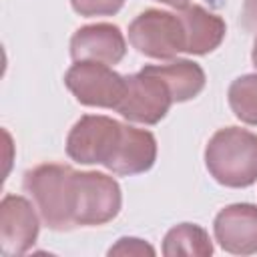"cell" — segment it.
I'll return each instance as SVG.
<instances>
[{
	"label": "cell",
	"mask_w": 257,
	"mask_h": 257,
	"mask_svg": "<svg viewBox=\"0 0 257 257\" xmlns=\"http://www.w3.org/2000/svg\"><path fill=\"white\" fill-rule=\"evenodd\" d=\"M76 173L68 165H38L24 175V189L30 193L42 221L54 231L76 227Z\"/></svg>",
	"instance_id": "cell-1"
},
{
	"label": "cell",
	"mask_w": 257,
	"mask_h": 257,
	"mask_svg": "<svg viewBox=\"0 0 257 257\" xmlns=\"http://www.w3.org/2000/svg\"><path fill=\"white\" fill-rule=\"evenodd\" d=\"M205 165L211 177L233 189L257 181V135L239 126L219 128L207 143Z\"/></svg>",
	"instance_id": "cell-2"
},
{
	"label": "cell",
	"mask_w": 257,
	"mask_h": 257,
	"mask_svg": "<svg viewBox=\"0 0 257 257\" xmlns=\"http://www.w3.org/2000/svg\"><path fill=\"white\" fill-rule=\"evenodd\" d=\"M128 40L141 54L171 60L185 52V28L181 16L165 10H145L128 26Z\"/></svg>",
	"instance_id": "cell-3"
},
{
	"label": "cell",
	"mask_w": 257,
	"mask_h": 257,
	"mask_svg": "<svg viewBox=\"0 0 257 257\" xmlns=\"http://www.w3.org/2000/svg\"><path fill=\"white\" fill-rule=\"evenodd\" d=\"M64 84L78 102L116 110L126 90V76H120L104 62L76 60L66 70Z\"/></svg>",
	"instance_id": "cell-4"
},
{
	"label": "cell",
	"mask_w": 257,
	"mask_h": 257,
	"mask_svg": "<svg viewBox=\"0 0 257 257\" xmlns=\"http://www.w3.org/2000/svg\"><path fill=\"white\" fill-rule=\"evenodd\" d=\"M122 135V124L108 116L84 114L66 137V153L80 165L106 167Z\"/></svg>",
	"instance_id": "cell-5"
},
{
	"label": "cell",
	"mask_w": 257,
	"mask_h": 257,
	"mask_svg": "<svg viewBox=\"0 0 257 257\" xmlns=\"http://www.w3.org/2000/svg\"><path fill=\"white\" fill-rule=\"evenodd\" d=\"M76 227L104 225L118 215L122 195L112 177L96 171L76 173Z\"/></svg>",
	"instance_id": "cell-6"
},
{
	"label": "cell",
	"mask_w": 257,
	"mask_h": 257,
	"mask_svg": "<svg viewBox=\"0 0 257 257\" xmlns=\"http://www.w3.org/2000/svg\"><path fill=\"white\" fill-rule=\"evenodd\" d=\"M173 102L175 100L165 80L145 66L141 72L126 76V90L116 110L126 120L157 124L165 118Z\"/></svg>",
	"instance_id": "cell-7"
},
{
	"label": "cell",
	"mask_w": 257,
	"mask_h": 257,
	"mask_svg": "<svg viewBox=\"0 0 257 257\" xmlns=\"http://www.w3.org/2000/svg\"><path fill=\"white\" fill-rule=\"evenodd\" d=\"M34 207L20 195H6L0 205V251L4 255L26 253L38 237Z\"/></svg>",
	"instance_id": "cell-8"
},
{
	"label": "cell",
	"mask_w": 257,
	"mask_h": 257,
	"mask_svg": "<svg viewBox=\"0 0 257 257\" xmlns=\"http://www.w3.org/2000/svg\"><path fill=\"white\" fill-rule=\"evenodd\" d=\"M215 239L235 255L257 253V207L251 203H235L219 211L215 217Z\"/></svg>",
	"instance_id": "cell-9"
},
{
	"label": "cell",
	"mask_w": 257,
	"mask_h": 257,
	"mask_svg": "<svg viewBox=\"0 0 257 257\" xmlns=\"http://www.w3.org/2000/svg\"><path fill=\"white\" fill-rule=\"evenodd\" d=\"M126 52V42L114 24H88L74 32L70 40V54L74 60H96L116 64Z\"/></svg>",
	"instance_id": "cell-10"
},
{
	"label": "cell",
	"mask_w": 257,
	"mask_h": 257,
	"mask_svg": "<svg viewBox=\"0 0 257 257\" xmlns=\"http://www.w3.org/2000/svg\"><path fill=\"white\" fill-rule=\"evenodd\" d=\"M157 159V141L149 131L122 124V135L106 169L114 175H139L149 171Z\"/></svg>",
	"instance_id": "cell-11"
},
{
	"label": "cell",
	"mask_w": 257,
	"mask_h": 257,
	"mask_svg": "<svg viewBox=\"0 0 257 257\" xmlns=\"http://www.w3.org/2000/svg\"><path fill=\"white\" fill-rule=\"evenodd\" d=\"M179 16L185 28V52L207 54L223 42L227 26L221 16L205 10L203 6H187Z\"/></svg>",
	"instance_id": "cell-12"
},
{
	"label": "cell",
	"mask_w": 257,
	"mask_h": 257,
	"mask_svg": "<svg viewBox=\"0 0 257 257\" xmlns=\"http://www.w3.org/2000/svg\"><path fill=\"white\" fill-rule=\"evenodd\" d=\"M147 68L165 80L175 102L191 100L205 88V72L197 62L173 60L169 64H147Z\"/></svg>",
	"instance_id": "cell-13"
},
{
	"label": "cell",
	"mask_w": 257,
	"mask_h": 257,
	"mask_svg": "<svg viewBox=\"0 0 257 257\" xmlns=\"http://www.w3.org/2000/svg\"><path fill=\"white\" fill-rule=\"evenodd\" d=\"M163 253L167 257H177V255L209 257L213 253V243L203 227L193 223H181L165 235Z\"/></svg>",
	"instance_id": "cell-14"
},
{
	"label": "cell",
	"mask_w": 257,
	"mask_h": 257,
	"mask_svg": "<svg viewBox=\"0 0 257 257\" xmlns=\"http://www.w3.org/2000/svg\"><path fill=\"white\" fill-rule=\"evenodd\" d=\"M229 106L247 124H257V74H245L229 86Z\"/></svg>",
	"instance_id": "cell-15"
},
{
	"label": "cell",
	"mask_w": 257,
	"mask_h": 257,
	"mask_svg": "<svg viewBox=\"0 0 257 257\" xmlns=\"http://www.w3.org/2000/svg\"><path fill=\"white\" fill-rule=\"evenodd\" d=\"M70 4L80 16H112L122 8L124 0H70Z\"/></svg>",
	"instance_id": "cell-16"
},
{
	"label": "cell",
	"mask_w": 257,
	"mask_h": 257,
	"mask_svg": "<svg viewBox=\"0 0 257 257\" xmlns=\"http://www.w3.org/2000/svg\"><path fill=\"white\" fill-rule=\"evenodd\" d=\"M108 255H155V249L137 237H122L108 249Z\"/></svg>",
	"instance_id": "cell-17"
},
{
	"label": "cell",
	"mask_w": 257,
	"mask_h": 257,
	"mask_svg": "<svg viewBox=\"0 0 257 257\" xmlns=\"http://www.w3.org/2000/svg\"><path fill=\"white\" fill-rule=\"evenodd\" d=\"M241 22L249 32H257V0H243Z\"/></svg>",
	"instance_id": "cell-18"
},
{
	"label": "cell",
	"mask_w": 257,
	"mask_h": 257,
	"mask_svg": "<svg viewBox=\"0 0 257 257\" xmlns=\"http://www.w3.org/2000/svg\"><path fill=\"white\" fill-rule=\"evenodd\" d=\"M159 2H163V4H169V6H173V8L183 10V8H187V6H189V2H191V0H159Z\"/></svg>",
	"instance_id": "cell-19"
},
{
	"label": "cell",
	"mask_w": 257,
	"mask_h": 257,
	"mask_svg": "<svg viewBox=\"0 0 257 257\" xmlns=\"http://www.w3.org/2000/svg\"><path fill=\"white\" fill-rule=\"evenodd\" d=\"M251 58H253V64L257 68V36H255V42H253V52H251Z\"/></svg>",
	"instance_id": "cell-20"
}]
</instances>
